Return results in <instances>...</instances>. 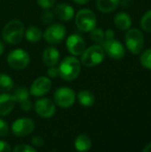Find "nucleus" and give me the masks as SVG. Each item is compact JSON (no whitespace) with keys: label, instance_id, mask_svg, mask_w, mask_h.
Returning <instances> with one entry per match:
<instances>
[{"label":"nucleus","instance_id":"nucleus-1","mask_svg":"<svg viewBox=\"0 0 151 152\" xmlns=\"http://www.w3.org/2000/svg\"><path fill=\"white\" fill-rule=\"evenodd\" d=\"M81 71V62L75 56H68L62 60L58 67L59 76L65 81H73Z\"/></svg>","mask_w":151,"mask_h":152},{"label":"nucleus","instance_id":"nucleus-2","mask_svg":"<svg viewBox=\"0 0 151 152\" xmlns=\"http://www.w3.org/2000/svg\"><path fill=\"white\" fill-rule=\"evenodd\" d=\"M24 35V25L19 20H10L3 28V39L11 45L19 44Z\"/></svg>","mask_w":151,"mask_h":152},{"label":"nucleus","instance_id":"nucleus-3","mask_svg":"<svg viewBox=\"0 0 151 152\" xmlns=\"http://www.w3.org/2000/svg\"><path fill=\"white\" fill-rule=\"evenodd\" d=\"M105 59V51L101 45L85 48L81 54V62L85 67L93 68L101 64Z\"/></svg>","mask_w":151,"mask_h":152},{"label":"nucleus","instance_id":"nucleus-4","mask_svg":"<svg viewBox=\"0 0 151 152\" xmlns=\"http://www.w3.org/2000/svg\"><path fill=\"white\" fill-rule=\"evenodd\" d=\"M125 42L126 48L131 53L139 54L144 46V36L139 28H130L125 33Z\"/></svg>","mask_w":151,"mask_h":152},{"label":"nucleus","instance_id":"nucleus-5","mask_svg":"<svg viewBox=\"0 0 151 152\" xmlns=\"http://www.w3.org/2000/svg\"><path fill=\"white\" fill-rule=\"evenodd\" d=\"M75 23L79 30L83 32H90L96 27V15L90 9H82L77 12L75 17Z\"/></svg>","mask_w":151,"mask_h":152},{"label":"nucleus","instance_id":"nucleus-6","mask_svg":"<svg viewBox=\"0 0 151 152\" xmlns=\"http://www.w3.org/2000/svg\"><path fill=\"white\" fill-rule=\"evenodd\" d=\"M29 62V54L25 50L22 49L12 50L7 56V63L13 69H24L28 66Z\"/></svg>","mask_w":151,"mask_h":152},{"label":"nucleus","instance_id":"nucleus-7","mask_svg":"<svg viewBox=\"0 0 151 152\" xmlns=\"http://www.w3.org/2000/svg\"><path fill=\"white\" fill-rule=\"evenodd\" d=\"M76 93L71 88L67 86L58 88L53 94L55 104L63 109H68L73 106L76 102Z\"/></svg>","mask_w":151,"mask_h":152},{"label":"nucleus","instance_id":"nucleus-8","mask_svg":"<svg viewBox=\"0 0 151 152\" xmlns=\"http://www.w3.org/2000/svg\"><path fill=\"white\" fill-rule=\"evenodd\" d=\"M66 33L67 31L64 25L61 23H54L45 29L43 36L47 43L51 45H57L64 40Z\"/></svg>","mask_w":151,"mask_h":152},{"label":"nucleus","instance_id":"nucleus-9","mask_svg":"<svg viewBox=\"0 0 151 152\" xmlns=\"http://www.w3.org/2000/svg\"><path fill=\"white\" fill-rule=\"evenodd\" d=\"M101 46L103 47L105 53H107L113 60H121L124 58L125 54V50L124 45L117 40L112 39H105L101 43Z\"/></svg>","mask_w":151,"mask_h":152},{"label":"nucleus","instance_id":"nucleus-10","mask_svg":"<svg viewBox=\"0 0 151 152\" xmlns=\"http://www.w3.org/2000/svg\"><path fill=\"white\" fill-rule=\"evenodd\" d=\"M34 109L36 113L43 118H51L56 113L55 103L48 98L37 100L35 102Z\"/></svg>","mask_w":151,"mask_h":152},{"label":"nucleus","instance_id":"nucleus-11","mask_svg":"<svg viewBox=\"0 0 151 152\" xmlns=\"http://www.w3.org/2000/svg\"><path fill=\"white\" fill-rule=\"evenodd\" d=\"M35 129V122L27 118H18L12 125V132L17 137H23L30 134Z\"/></svg>","mask_w":151,"mask_h":152},{"label":"nucleus","instance_id":"nucleus-12","mask_svg":"<svg viewBox=\"0 0 151 152\" xmlns=\"http://www.w3.org/2000/svg\"><path fill=\"white\" fill-rule=\"evenodd\" d=\"M52 82L47 77H39L34 80L30 87V94L35 97H42L49 93Z\"/></svg>","mask_w":151,"mask_h":152},{"label":"nucleus","instance_id":"nucleus-13","mask_svg":"<svg viewBox=\"0 0 151 152\" xmlns=\"http://www.w3.org/2000/svg\"><path fill=\"white\" fill-rule=\"evenodd\" d=\"M66 45L68 51L73 56H79L81 55L84 51L85 50V42L84 38L78 34H72L70 35L66 41Z\"/></svg>","mask_w":151,"mask_h":152},{"label":"nucleus","instance_id":"nucleus-14","mask_svg":"<svg viewBox=\"0 0 151 152\" xmlns=\"http://www.w3.org/2000/svg\"><path fill=\"white\" fill-rule=\"evenodd\" d=\"M15 100L12 94L8 93H4L0 94V116L4 117L9 115L14 106H15Z\"/></svg>","mask_w":151,"mask_h":152},{"label":"nucleus","instance_id":"nucleus-15","mask_svg":"<svg viewBox=\"0 0 151 152\" xmlns=\"http://www.w3.org/2000/svg\"><path fill=\"white\" fill-rule=\"evenodd\" d=\"M74 14H75L74 8L68 4L61 3L56 5L54 8V15L63 21L70 20L74 17Z\"/></svg>","mask_w":151,"mask_h":152},{"label":"nucleus","instance_id":"nucleus-16","mask_svg":"<svg viewBox=\"0 0 151 152\" xmlns=\"http://www.w3.org/2000/svg\"><path fill=\"white\" fill-rule=\"evenodd\" d=\"M42 59L43 62L47 67L56 66L60 61V52L55 47L49 46L44 51Z\"/></svg>","mask_w":151,"mask_h":152},{"label":"nucleus","instance_id":"nucleus-17","mask_svg":"<svg viewBox=\"0 0 151 152\" xmlns=\"http://www.w3.org/2000/svg\"><path fill=\"white\" fill-rule=\"evenodd\" d=\"M115 26L120 30H127L132 26V19L126 12H118L114 19Z\"/></svg>","mask_w":151,"mask_h":152},{"label":"nucleus","instance_id":"nucleus-18","mask_svg":"<svg viewBox=\"0 0 151 152\" xmlns=\"http://www.w3.org/2000/svg\"><path fill=\"white\" fill-rule=\"evenodd\" d=\"M120 4V0H97L96 6L98 10L104 13L115 11Z\"/></svg>","mask_w":151,"mask_h":152},{"label":"nucleus","instance_id":"nucleus-19","mask_svg":"<svg viewBox=\"0 0 151 152\" xmlns=\"http://www.w3.org/2000/svg\"><path fill=\"white\" fill-rule=\"evenodd\" d=\"M75 148L77 151H87L92 148V140L86 134H80L75 140Z\"/></svg>","mask_w":151,"mask_h":152},{"label":"nucleus","instance_id":"nucleus-20","mask_svg":"<svg viewBox=\"0 0 151 152\" xmlns=\"http://www.w3.org/2000/svg\"><path fill=\"white\" fill-rule=\"evenodd\" d=\"M77 100L79 102V103L85 107H90L93 106L95 102V97L94 94L88 91V90H82L80 91L77 95Z\"/></svg>","mask_w":151,"mask_h":152},{"label":"nucleus","instance_id":"nucleus-21","mask_svg":"<svg viewBox=\"0 0 151 152\" xmlns=\"http://www.w3.org/2000/svg\"><path fill=\"white\" fill-rule=\"evenodd\" d=\"M25 37L28 41L32 42V43H36V42H38L42 39L43 32L39 28L32 26V27L28 28L27 30L25 31Z\"/></svg>","mask_w":151,"mask_h":152},{"label":"nucleus","instance_id":"nucleus-22","mask_svg":"<svg viewBox=\"0 0 151 152\" xmlns=\"http://www.w3.org/2000/svg\"><path fill=\"white\" fill-rule=\"evenodd\" d=\"M13 88V81L12 77L5 73H0V91L8 93Z\"/></svg>","mask_w":151,"mask_h":152},{"label":"nucleus","instance_id":"nucleus-23","mask_svg":"<svg viewBox=\"0 0 151 152\" xmlns=\"http://www.w3.org/2000/svg\"><path fill=\"white\" fill-rule=\"evenodd\" d=\"M12 96H13L15 102L20 103V102H21L28 99L29 92H28V90L26 87H24V86H19V87H17L14 90V92L12 94Z\"/></svg>","mask_w":151,"mask_h":152},{"label":"nucleus","instance_id":"nucleus-24","mask_svg":"<svg viewBox=\"0 0 151 152\" xmlns=\"http://www.w3.org/2000/svg\"><path fill=\"white\" fill-rule=\"evenodd\" d=\"M141 27L144 31L151 33V10L146 12L142 17Z\"/></svg>","mask_w":151,"mask_h":152},{"label":"nucleus","instance_id":"nucleus-25","mask_svg":"<svg viewBox=\"0 0 151 152\" xmlns=\"http://www.w3.org/2000/svg\"><path fill=\"white\" fill-rule=\"evenodd\" d=\"M140 61L141 64L143 66V68L151 70V48L147 49L142 53Z\"/></svg>","mask_w":151,"mask_h":152},{"label":"nucleus","instance_id":"nucleus-26","mask_svg":"<svg viewBox=\"0 0 151 152\" xmlns=\"http://www.w3.org/2000/svg\"><path fill=\"white\" fill-rule=\"evenodd\" d=\"M90 32H91V38H92L93 41H94L96 43H99V44H101L105 40L104 31L101 28H99L95 27Z\"/></svg>","mask_w":151,"mask_h":152},{"label":"nucleus","instance_id":"nucleus-27","mask_svg":"<svg viewBox=\"0 0 151 152\" xmlns=\"http://www.w3.org/2000/svg\"><path fill=\"white\" fill-rule=\"evenodd\" d=\"M12 151L14 152H36V149L33 146H29L28 144H19L13 148Z\"/></svg>","mask_w":151,"mask_h":152},{"label":"nucleus","instance_id":"nucleus-28","mask_svg":"<svg viewBox=\"0 0 151 152\" xmlns=\"http://www.w3.org/2000/svg\"><path fill=\"white\" fill-rule=\"evenodd\" d=\"M41 20L45 24H51L54 20V13L50 11H44L41 15Z\"/></svg>","mask_w":151,"mask_h":152},{"label":"nucleus","instance_id":"nucleus-29","mask_svg":"<svg viewBox=\"0 0 151 152\" xmlns=\"http://www.w3.org/2000/svg\"><path fill=\"white\" fill-rule=\"evenodd\" d=\"M56 0H36L37 4L43 9H50L55 4Z\"/></svg>","mask_w":151,"mask_h":152},{"label":"nucleus","instance_id":"nucleus-30","mask_svg":"<svg viewBox=\"0 0 151 152\" xmlns=\"http://www.w3.org/2000/svg\"><path fill=\"white\" fill-rule=\"evenodd\" d=\"M31 143H32L33 147H35L36 149V148L43 147V145L44 143V139H43L42 136H40V135H35L31 139Z\"/></svg>","mask_w":151,"mask_h":152},{"label":"nucleus","instance_id":"nucleus-31","mask_svg":"<svg viewBox=\"0 0 151 152\" xmlns=\"http://www.w3.org/2000/svg\"><path fill=\"white\" fill-rule=\"evenodd\" d=\"M9 134V126L7 123L0 118V137H5Z\"/></svg>","mask_w":151,"mask_h":152},{"label":"nucleus","instance_id":"nucleus-32","mask_svg":"<svg viewBox=\"0 0 151 152\" xmlns=\"http://www.w3.org/2000/svg\"><path fill=\"white\" fill-rule=\"evenodd\" d=\"M20 109L22 110L26 111V112L30 111L32 110V108H33V104H32V102L28 99H27V100L20 102Z\"/></svg>","mask_w":151,"mask_h":152},{"label":"nucleus","instance_id":"nucleus-33","mask_svg":"<svg viewBox=\"0 0 151 152\" xmlns=\"http://www.w3.org/2000/svg\"><path fill=\"white\" fill-rule=\"evenodd\" d=\"M47 74L48 77L51 78H54L57 76H59V72H58V68L56 66H53V67H48L47 69Z\"/></svg>","mask_w":151,"mask_h":152},{"label":"nucleus","instance_id":"nucleus-34","mask_svg":"<svg viewBox=\"0 0 151 152\" xmlns=\"http://www.w3.org/2000/svg\"><path fill=\"white\" fill-rule=\"evenodd\" d=\"M12 151L11 146L8 142L0 140V152H10Z\"/></svg>","mask_w":151,"mask_h":152},{"label":"nucleus","instance_id":"nucleus-35","mask_svg":"<svg viewBox=\"0 0 151 152\" xmlns=\"http://www.w3.org/2000/svg\"><path fill=\"white\" fill-rule=\"evenodd\" d=\"M104 37H105V39H112V38H114L115 37V32H114V30L111 29V28L107 29L104 32Z\"/></svg>","mask_w":151,"mask_h":152},{"label":"nucleus","instance_id":"nucleus-36","mask_svg":"<svg viewBox=\"0 0 151 152\" xmlns=\"http://www.w3.org/2000/svg\"><path fill=\"white\" fill-rule=\"evenodd\" d=\"M75 3L78 4H85L87 3H89L91 0H73Z\"/></svg>","mask_w":151,"mask_h":152},{"label":"nucleus","instance_id":"nucleus-37","mask_svg":"<svg viewBox=\"0 0 151 152\" xmlns=\"http://www.w3.org/2000/svg\"><path fill=\"white\" fill-rule=\"evenodd\" d=\"M142 151L143 152H151V142L147 144L143 149H142Z\"/></svg>","mask_w":151,"mask_h":152},{"label":"nucleus","instance_id":"nucleus-38","mask_svg":"<svg viewBox=\"0 0 151 152\" xmlns=\"http://www.w3.org/2000/svg\"><path fill=\"white\" fill-rule=\"evenodd\" d=\"M4 51V44H3V43L0 41V56L3 54Z\"/></svg>","mask_w":151,"mask_h":152}]
</instances>
